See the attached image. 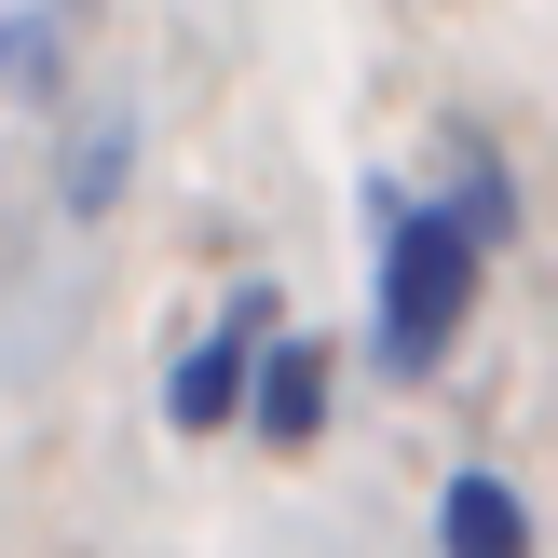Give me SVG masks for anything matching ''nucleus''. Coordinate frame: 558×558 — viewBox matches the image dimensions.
I'll return each instance as SVG.
<instances>
[{"instance_id":"4","label":"nucleus","mask_w":558,"mask_h":558,"mask_svg":"<svg viewBox=\"0 0 558 558\" xmlns=\"http://www.w3.org/2000/svg\"><path fill=\"white\" fill-rule=\"evenodd\" d=\"M436 545H450V558H532V518H518V490H505V477H450Z\"/></svg>"},{"instance_id":"2","label":"nucleus","mask_w":558,"mask_h":558,"mask_svg":"<svg viewBox=\"0 0 558 558\" xmlns=\"http://www.w3.org/2000/svg\"><path fill=\"white\" fill-rule=\"evenodd\" d=\"M272 327H287V314H272V287H232V314H218L205 341L178 354V381H163V423H178V436H218L245 396H259V354H272Z\"/></svg>"},{"instance_id":"3","label":"nucleus","mask_w":558,"mask_h":558,"mask_svg":"<svg viewBox=\"0 0 558 558\" xmlns=\"http://www.w3.org/2000/svg\"><path fill=\"white\" fill-rule=\"evenodd\" d=\"M245 423H259L272 450H314V423H327V341H314V327H272V354H259V396H245Z\"/></svg>"},{"instance_id":"1","label":"nucleus","mask_w":558,"mask_h":558,"mask_svg":"<svg viewBox=\"0 0 558 558\" xmlns=\"http://www.w3.org/2000/svg\"><path fill=\"white\" fill-rule=\"evenodd\" d=\"M477 259L490 232L463 205H381V300H368V354L396 381H423L436 354L463 341V314H477Z\"/></svg>"},{"instance_id":"5","label":"nucleus","mask_w":558,"mask_h":558,"mask_svg":"<svg viewBox=\"0 0 558 558\" xmlns=\"http://www.w3.org/2000/svg\"><path fill=\"white\" fill-rule=\"evenodd\" d=\"M463 218H477L490 245L518 232V191H505V163H490V150H463Z\"/></svg>"}]
</instances>
